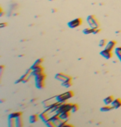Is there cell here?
<instances>
[{
  "label": "cell",
  "instance_id": "obj_1",
  "mask_svg": "<svg viewBox=\"0 0 121 127\" xmlns=\"http://www.w3.org/2000/svg\"><path fill=\"white\" fill-rule=\"evenodd\" d=\"M73 95H74L73 91H66V92H64L60 95H56V96H54V97H55V100H56V102L63 103V102H65V101H67V100L71 99V97H73Z\"/></svg>",
  "mask_w": 121,
  "mask_h": 127
},
{
  "label": "cell",
  "instance_id": "obj_2",
  "mask_svg": "<svg viewBox=\"0 0 121 127\" xmlns=\"http://www.w3.org/2000/svg\"><path fill=\"white\" fill-rule=\"evenodd\" d=\"M46 76L44 74V72L36 76L35 78V85L38 89H42L45 87V80H46Z\"/></svg>",
  "mask_w": 121,
  "mask_h": 127
},
{
  "label": "cell",
  "instance_id": "obj_3",
  "mask_svg": "<svg viewBox=\"0 0 121 127\" xmlns=\"http://www.w3.org/2000/svg\"><path fill=\"white\" fill-rule=\"evenodd\" d=\"M86 21H87V23H88L90 28H99V21L97 20V18L94 16V15H89L86 18Z\"/></svg>",
  "mask_w": 121,
  "mask_h": 127
},
{
  "label": "cell",
  "instance_id": "obj_4",
  "mask_svg": "<svg viewBox=\"0 0 121 127\" xmlns=\"http://www.w3.org/2000/svg\"><path fill=\"white\" fill-rule=\"evenodd\" d=\"M55 78L57 80V81H60L61 83L66 82V81H71L72 80L71 77H70L69 75H66V74H65V73H62V72L56 74Z\"/></svg>",
  "mask_w": 121,
  "mask_h": 127
},
{
  "label": "cell",
  "instance_id": "obj_5",
  "mask_svg": "<svg viewBox=\"0 0 121 127\" xmlns=\"http://www.w3.org/2000/svg\"><path fill=\"white\" fill-rule=\"evenodd\" d=\"M82 23V19L81 18H75L73 20L70 21L69 23H67V26L69 27L70 28H76L78 27H80Z\"/></svg>",
  "mask_w": 121,
  "mask_h": 127
},
{
  "label": "cell",
  "instance_id": "obj_6",
  "mask_svg": "<svg viewBox=\"0 0 121 127\" xmlns=\"http://www.w3.org/2000/svg\"><path fill=\"white\" fill-rule=\"evenodd\" d=\"M31 70H32V71H31V77H34L44 71L43 67L41 66H31Z\"/></svg>",
  "mask_w": 121,
  "mask_h": 127
},
{
  "label": "cell",
  "instance_id": "obj_7",
  "mask_svg": "<svg viewBox=\"0 0 121 127\" xmlns=\"http://www.w3.org/2000/svg\"><path fill=\"white\" fill-rule=\"evenodd\" d=\"M112 52L113 51H110V50H108V49H105L102 50L100 52H99V54H100V56H102L103 57L105 58V59H110L111 57H112Z\"/></svg>",
  "mask_w": 121,
  "mask_h": 127
},
{
  "label": "cell",
  "instance_id": "obj_8",
  "mask_svg": "<svg viewBox=\"0 0 121 127\" xmlns=\"http://www.w3.org/2000/svg\"><path fill=\"white\" fill-rule=\"evenodd\" d=\"M38 116H39V119H40L42 121H43L44 123H46V121H48V120L51 119L50 116H49V115H48L46 112H45V111L42 112L41 114H39Z\"/></svg>",
  "mask_w": 121,
  "mask_h": 127
},
{
  "label": "cell",
  "instance_id": "obj_9",
  "mask_svg": "<svg viewBox=\"0 0 121 127\" xmlns=\"http://www.w3.org/2000/svg\"><path fill=\"white\" fill-rule=\"evenodd\" d=\"M115 46H116V42L114 40H111L107 42V44H106V46L105 47V49L113 51L114 48H115Z\"/></svg>",
  "mask_w": 121,
  "mask_h": 127
},
{
  "label": "cell",
  "instance_id": "obj_10",
  "mask_svg": "<svg viewBox=\"0 0 121 127\" xmlns=\"http://www.w3.org/2000/svg\"><path fill=\"white\" fill-rule=\"evenodd\" d=\"M70 116H71V113H70V111H66V112H62V113H60V114L58 115V116H59L60 118V120H66V121H67V120H69Z\"/></svg>",
  "mask_w": 121,
  "mask_h": 127
},
{
  "label": "cell",
  "instance_id": "obj_11",
  "mask_svg": "<svg viewBox=\"0 0 121 127\" xmlns=\"http://www.w3.org/2000/svg\"><path fill=\"white\" fill-rule=\"evenodd\" d=\"M111 105H112L114 109L120 108V107H121V99H120V98L114 99V101L112 102V104H111Z\"/></svg>",
  "mask_w": 121,
  "mask_h": 127
},
{
  "label": "cell",
  "instance_id": "obj_12",
  "mask_svg": "<svg viewBox=\"0 0 121 127\" xmlns=\"http://www.w3.org/2000/svg\"><path fill=\"white\" fill-rule=\"evenodd\" d=\"M114 96H113V95H109V96H107L106 98L104 99L105 105H111L113 101H114Z\"/></svg>",
  "mask_w": 121,
  "mask_h": 127
},
{
  "label": "cell",
  "instance_id": "obj_13",
  "mask_svg": "<svg viewBox=\"0 0 121 127\" xmlns=\"http://www.w3.org/2000/svg\"><path fill=\"white\" fill-rule=\"evenodd\" d=\"M15 121H16V127H23L22 116L15 118Z\"/></svg>",
  "mask_w": 121,
  "mask_h": 127
},
{
  "label": "cell",
  "instance_id": "obj_14",
  "mask_svg": "<svg viewBox=\"0 0 121 127\" xmlns=\"http://www.w3.org/2000/svg\"><path fill=\"white\" fill-rule=\"evenodd\" d=\"M114 53H115L118 59L121 62V47H117V48H114Z\"/></svg>",
  "mask_w": 121,
  "mask_h": 127
},
{
  "label": "cell",
  "instance_id": "obj_15",
  "mask_svg": "<svg viewBox=\"0 0 121 127\" xmlns=\"http://www.w3.org/2000/svg\"><path fill=\"white\" fill-rule=\"evenodd\" d=\"M38 119H39V116H38V115H32V116H30V117H29V122L32 124V123L38 121Z\"/></svg>",
  "mask_w": 121,
  "mask_h": 127
},
{
  "label": "cell",
  "instance_id": "obj_16",
  "mask_svg": "<svg viewBox=\"0 0 121 127\" xmlns=\"http://www.w3.org/2000/svg\"><path fill=\"white\" fill-rule=\"evenodd\" d=\"M112 109H114V108H113V106L111 105H105V106H103V107H101L100 108V111H102V112H105V111H110L112 110Z\"/></svg>",
  "mask_w": 121,
  "mask_h": 127
},
{
  "label": "cell",
  "instance_id": "obj_17",
  "mask_svg": "<svg viewBox=\"0 0 121 127\" xmlns=\"http://www.w3.org/2000/svg\"><path fill=\"white\" fill-rule=\"evenodd\" d=\"M8 127H16V121L15 118H8Z\"/></svg>",
  "mask_w": 121,
  "mask_h": 127
},
{
  "label": "cell",
  "instance_id": "obj_18",
  "mask_svg": "<svg viewBox=\"0 0 121 127\" xmlns=\"http://www.w3.org/2000/svg\"><path fill=\"white\" fill-rule=\"evenodd\" d=\"M21 116H22V112L17 111V112H13L11 113V114H9L8 118H17V117Z\"/></svg>",
  "mask_w": 121,
  "mask_h": 127
},
{
  "label": "cell",
  "instance_id": "obj_19",
  "mask_svg": "<svg viewBox=\"0 0 121 127\" xmlns=\"http://www.w3.org/2000/svg\"><path fill=\"white\" fill-rule=\"evenodd\" d=\"M83 33L85 35H89V34H92L93 33V28H84L83 29Z\"/></svg>",
  "mask_w": 121,
  "mask_h": 127
},
{
  "label": "cell",
  "instance_id": "obj_20",
  "mask_svg": "<svg viewBox=\"0 0 121 127\" xmlns=\"http://www.w3.org/2000/svg\"><path fill=\"white\" fill-rule=\"evenodd\" d=\"M72 80L71 81H66V82H63L61 83V85L63 86L64 87H66V88H69V87H71L72 86Z\"/></svg>",
  "mask_w": 121,
  "mask_h": 127
},
{
  "label": "cell",
  "instance_id": "obj_21",
  "mask_svg": "<svg viewBox=\"0 0 121 127\" xmlns=\"http://www.w3.org/2000/svg\"><path fill=\"white\" fill-rule=\"evenodd\" d=\"M107 40L106 39H101L100 41H99V46L101 47V48H105V46H106L107 44Z\"/></svg>",
  "mask_w": 121,
  "mask_h": 127
},
{
  "label": "cell",
  "instance_id": "obj_22",
  "mask_svg": "<svg viewBox=\"0 0 121 127\" xmlns=\"http://www.w3.org/2000/svg\"><path fill=\"white\" fill-rule=\"evenodd\" d=\"M45 125L46 126V127H57L55 125V123L54 122H52V120H49L48 121H46V123H45Z\"/></svg>",
  "mask_w": 121,
  "mask_h": 127
},
{
  "label": "cell",
  "instance_id": "obj_23",
  "mask_svg": "<svg viewBox=\"0 0 121 127\" xmlns=\"http://www.w3.org/2000/svg\"><path fill=\"white\" fill-rule=\"evenodd\" d=\"M42 62H43V59L42 58H39V59L37 60L36 62L33 63V65L32 66H41V64L42 63Z\"/></svg>",
  "mask_w": 121,
  "mask_h": 127
},
{
  "label": "cell",
  "instance_id": "obj_24",
  "mask_svg": "<svg viewBox=\"0 0 121 127\" xmlns=\"http://www.w3.org/2000/svg\"><path fill=\"white\" fill-rule=\"evenodd\" d=\"M78 109H79V106H78V105H76V104H73V105H72V108H71V113L76 112V111H78Z\"/></svg>",
  "mask_w": 121,
  "mask_h": 127
},
{
  "label": "cell",
  "instance_id": "obj_25",
  "mask_svg": "<svg viewBox=\"0 0 121 127\" xmlns=\"http://www.w3.org/2000/svg\"><path fill=\"white\" fill-rule=\"evenodd\" d=\"M100 32V29L99 28H93V34H97Z\"/></svg>",
  "mask_w": 121,
  "mask_h": 127
},
{
  "label": "cell",
  "instance_id": "obj_26",
  "mask_svg": "<svg viewBox=\"0 0 121 127\" xmlns=\"http://www.w3.org/2000/svg\"><path fill=\"white\" fill-rule=\"evenodd\" d=\"M61 127H74V126H71V125H70V124H68V123H66V124H65L63 126H61Z\"/></svg>",
  "mask_w": 121,
  "mask_h": 127
},
{
  "label": "cell",
  "instance_id": "obj_27",
  "mask_svg": "<svg viewBox=\"0 0 121 127\" xmlns=\"http://www.w3.org/2000/svg\"><path fill=\"white\" fill-rule=\"evenodd\" d=\"M50 1H52V0H50Z\"/></svg>",
  "mask_w": 121,
  "mask_h": 127
}]
</instances>
